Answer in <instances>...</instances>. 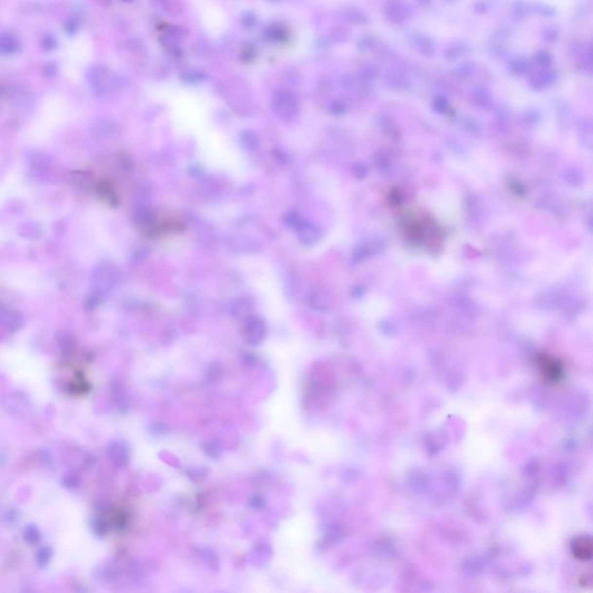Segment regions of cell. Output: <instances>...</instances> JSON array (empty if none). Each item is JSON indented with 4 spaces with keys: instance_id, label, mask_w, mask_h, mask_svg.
Listing matches in <instances>:
<instances>
[{
    "instance_id": "6da1fadb",
    "label": "cell",
    "mask_w": 593,
    "mask_h": 593,
    "mask_svg": "<svg viewBox=\"0 0 593 593\" xmlns=\"http://www.w3.org/2000/svg\"><path fill=\"white\" fill-rule=\"evenodd\" d=\"M86 79L90 84L92 91L95 94L102 95L108 93L118 84L116 80V75L111 72V70L106 65L95 64L88 67L86 71Z\"/></svg>"
},
{
    "instance_id": "7a4b0ae2",
    "label": "cell",
    "mask_w": 593,
    "mask_h": 593,
    "mask_svg": "<svg viewBox=\"0 0 593 593\" xmlns=\"http://www.w3.org/2000/svg\"><path fill=\"white\" fill-rule=\"evenodd\" d=\"M271 110L277 117L290 120L298 112V100L291 92L278 91L271 97Z\"/></svg>"
},
{
    "instance_id": "3957f363",
    "label": "cell",
    "mask_w": 593,
    "mask_h": 593,
    "mask_svg": "<svg viewBox=\"0 0 593 593\" xmlns=\"http://www.w3.org/2000/svg\"><path fill=\"white\" fill-rule=\"evenodd\" d=\"M539 368L543 377L550 383H558L564 375L562 364L550 356H541L539 358Z\"/></svg>"
},
{
    "instance_id": "277c9868",
    "label": "cell",
    "mask_w": 593,
    "mask_h": 593,
    "mask_svg": "<svg viewBox=\"0 0 593 593\" xmlns=\"http://www.w3.org/2000/svg\"><path fill=\"white\" fill-rule=\"evenodd\" d=\"M571 552L577 560L588 561L592 556V542L588 537H577L571 542Z\"/></svg>"
},
{
    "instance_id": "5b68a950",
    "label": "cell",
    "mask_w": 593,
    "mask_h": 593,
    "mask_svg": "<svg viewBox=\"0 0 593 593\" xmlns=\"http://www.w3.org/2000/svg\"><path fill=\"white\" fill-rule=\"evenodd\" d=\"M108 454L112 463L117 464V466H124V464L129 463V448H128L127 444H124L123 442H120V440L112 442L111 444L109 445Z\"/></svg>"
},
{
    "instance_id": "8992f818",
    "label": "cell",
    "mask_w": 593,
    "mask_h": 593,
    "mask_svg": "<svg viewBox=\"0 0 593 593\" xmlns=\"http://www.w3.org/2000/svg\"><path fill=\"white\" fill-rule=\"evenodd\" d=\"M289 36V30L280 23H271L263 30V37L269 42H285Z\"/></svg>"
},
{
    "instance_id": "52a82bcc",
    "label": "cell",
    "mask_w": 593,
    "mask_h": 593,
    "mask_svg": "<svg viewBox=\"0 0 593 593\" xmlns=\"http://www.w3.org/2000/svg\"><path fill=\"white\" fill-rule=\"evenodd\" d=\"M20 50V42L12 34H0V55L10 56Z\"/></svg>"
},
{
    "instance_id": "ba28073f",
    "label": "cell",
    "mask_w": 593,
    "mask_h": 593,
    "mask_svg": "<svg viewBox=\"0 0 593 593\" xmlns=\"http://www.w3.org/2000/svg\"><path fill=\"white\" fill-rule=\"evenodd\" d=\"M180 79H181L183 82H185V84L197 85L205 80L206 74L203 71H201V70L189 69L183 71L181 74H180Z\"/></svg>"
},
{
    "instance_id": "9c48e42d",
    "label": "cell",
    "mask_w": 593,
    "mask_h": 593,
    "mask_svg": "<svg viewBox=\"0 0 593 593\" xmlns=\"http://www.w3.org/2000/svg\"><path fill=\"white\" fill-rule=\"evenodd\" d=\"M51 557H53V550L49 547H42L36 553V563L38 567L44 568L51 560Z\"/></svg>"
},
{
    "instance_id": "30bf717a",
    "label": "cell",
    "mask_w": 593,
    "mask_h": 593,
    "mask_svg": "<svg viewBox=\"0 0 593 593\" xmlns=\"http://www.w3.org/2000/svg\"><path fill=\"white\" fill-rule=\"evenodd\" d=\"M23 537L27 542L34 545V543H37L41 540V533H39L38 528L35 525H29L23 532Z\"/></svg>"
},
{
    "instance_id": "8fae6325",
    "label": "cell",
    "mask_w": 593,
    "mask_h": 593,
    "mask_svg": "<svg viewBox=\"0 0 593 593\" xmlns=\"http://www.w3.org/2000/svg\"><path fill=\"white\" fill-rule=\"evenodd\" d=\"M240 23L244 29H253L258 24V17L252 11H247L241 15Z\"/></svg>"
},
{
    "instance_id": "7c38bea8",
    "label": "cell",
    "mask_w": 593,
    "mask_h": 593,
    "mask_svg": "<svg viewBox=\"0 0 593 593\" xmlns=\"http://www.w3.org/2000/svg\"><path fill=\"white\" fill-rule=\"evenodd\" d=\"M79 27H80V21L75 17L67 18L65 22H64V30H65L67 35L70 36L74 35V34L78 32Z\"/></svg>"
},
{
    "instance_id": "4fadbf2b",
    "label": "cell",
    "mask_w": 593,
    "mask_h": 593,
    "mask_svg": "<svg viewBox=\"0 0 593 593\" xmlns=\"http://www.w3.org/2000/svg\"><path fill=\"white\" fill-rule=\"evenodd\" d=\"M41 44H42V48H43L44 50L51 51V50H55V49L57 48L58 42H57L56 36H55L54 34L47 33L43 36V38H42Z\"/></svg>"
},
{
    "instance_id": "5bb4252c",
    "label": "cell",
    "mask_w": 593,
    "mask_h": 593,
    "mask_svg": "<svg viewBox=\"0 0 593 593\" xmlns=\"http://www.w3.org/2000/svg\"><path fill=\"white\" fill-rule=\"evenodd\" d=\"M92 530H93L94 533L96 534V536L102 537L105 536L106 531H107V525L105 520H103L102 518H100V517H95V518L92 520Z\"/></svg>"
},
{
    "instance_id": "9a60e30c",
    "label": "cell",
    "mask_w": 593,
    "mask_h": 593,
    "mask_svg": "<svg viewBox=\"0 0 593 593\" xmlns=\"http://www.w3.org/2000/svg\"><path fill=\"white\" fill-rule=\"evenodd\" d=\"M256 57V48L254 44L246 45L243 48L242 53H241V58L244 62H252L254 58Z\"/></svg>"
},
{
    "instance_id": "2e32d148",
    "label": "cell",
    "mask_w": 593,
    "mask_h": 593,
    "mask_svg": "<svg viewBox=\"0 0 593 593\" xmlns=\"http://www.w3.org/2000/svg\"><path fill=\"white\" fill-rule=\"evenodd\" d=\"M63 485L67 489H77L79 485V480L75 475L69 474L63 478Z\"/></svg>"
},
{
    "instance_id": "e0dca14e",
    "label": "cell",
    "mask_w": 593,
    "mask_h": 593,
    "mask_svg": "<svg viewBox=\"0 0 593 593\" xmlns=\"http://www.w3.org/2000/svg\"><path fill=\"white\" fill-rule=\"evenodd\" d=\"M43 73H44V75H45V77H48V78L55 77V75H56V73H57V66H56V64H54V63L45 64L44 70H43Z\"/></svg>"
},
{
    "instance_id": "ac0fdd59",
    "label": "cell",
    "mask_w": 593,
    "mask_h": 593,
    "mask_svg": "<svg viewBox=\"0 0 593 593\" xmlns=\"http://www.w3.org/2000/svg\"><path fill=\"white\" fill-rule=\"evenodd\" d=\"M122 1H123V2H132L133 0H122Z\"/></svg>"
},
{
    "instance_id": "d6986e66",
    "label": "cell",
    "mask_w": 593,
    "mask_h": 593,
    "mask_svg": "<svg viewBox=\"0 0 593 593\" xmlns=\"http://www.w3.org/2000/svg\"><path fill=\"white\" fill-rule=\"evenodd\" d=\"M269 1H279V0H269Z\"/></svg>"
}]
</instances>
